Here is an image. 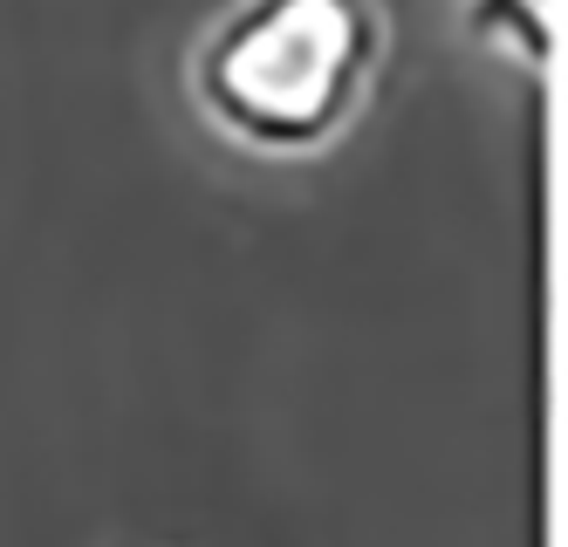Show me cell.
Here are the masks:
<instances>
[{"instance_id": "1", "label": "cell", "mask_w": 568, "mask_h": 547, "mask_svg": "<svg viewBox=\"0 0 568 547\" xmlns=\"http://www.w3.org/2000/svg\"><path fill=\"white\" fill-rule=\"evenodd\" d=\"M384 62V0H226L185 55V97L226 151L288 164L349 138Z\"/></svg>"}, {"instance_id": "2", "label": "cell", "mask_w": 568, "mask_h": 547, "mask_svg": "<svg viewBox=\"0 0 568 547\" xmlns=\"http://www.w3.org/2000/svg\"><path fill=\"white\" fill-rule=\"evenodd\" d=\"M459 34L466 49L500 55L507 69L548 82L561 49V0H459Z\"/></svg>"}]
</instances>
